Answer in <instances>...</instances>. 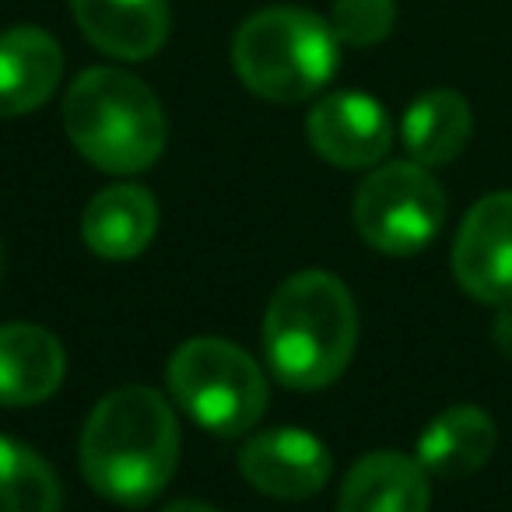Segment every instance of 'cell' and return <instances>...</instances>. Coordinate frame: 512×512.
Returning <instances> with one entry per match:
<instances>
[{
  "instance_id": "obj_4",
  "label": "cell",
  "mask_w": 512,
  "mask_h": 512,
  "mask_svg": "<svg viewBox=\"0 0 512 512\" xmlns=\"http://www.w3.org/2000/svg\"><path fill=\"white\" fill-rule=\"evenodd\" d=\"M239 81L267 102H306L337 71L330 22L302 8H264L239 25L232 43Z\"/></svg>"
},
{
  "instance_id": "obj_5",
  "label": "cell",
  "mask_w": 512,
  "mask_h": 512,
  "mask_svg": "<svg viewBox=\"0 0 512 512\" xmlns=\"http://www.w3.org/2000/svg\"><path fill=\"white\" fill-rule=\"evenodd\" d=\"M169 390L200 428L235 439L264 418L271 386L249 351L221 337L183 341L169 358Z\"/></svg>"
},
{
  "instance_id": "obj_2",
  "label": "cell",
  "mask_w": 512,
  "mask_h": 512,
  "mask_svg": "<svg viewBox=\"0 0 512 512\" xmlns=\"http://www.w3.org/2000/svg\"><path fill=\"white\" fill-rule=\"evenodd\" d=\"M358 306L348 285L327 271L292 274L264 316V355L288 390H323L355 358Z\"/></svg>"
},
{
  "instance_id": "obj_20",
  "label": "cell",
  "mask_w": 512,
  "mask_h": 512,
  "mask_svg": "<svg viewBox=\"0 0 512 512\" xmlns=\"http://www.w3.org/2000/svg\"><path fill=\"white\" fill-rule=\"evenodd\" d=\"M162 512H218V509H214V505H207V502H193V498H179V502L165 505Z\"/></svg>"
},
{
  "instance_id": "obj_10",
  "label": "cell",
  "mask_w": 512,
  "mask_h": 512,
  "mask_svg": "<svg viewBox=\"0 0 512 512\" xmlns=\"http://www.w3.org/2000/svg\"><path fill=\"white\" fill-rule=\"evenodd\" d=\"M158 232V200L137 183L106 186L88 200L81 214V239L102 260H134Z\"/></svg>"
},
{
  "instance_id": "obj_9",
  "label": "cell",
  "mask_w": 512,
  "mask_h": 512,
  "mask_svg": "<svg viewBox=\"0 0 512 512\" xmlns=\"http://www.w3.org/2000/svg\"><path fill=\"white\" fill-rule=\"evenodd\" d=\"M306 134L323 162L337 169H369L390 151L393 123L372 95L334 92L313 106Z\"/></svg>"
},
{
  "instance_id": "obj_6",
  "label": "cell",
  "mask_w": 512,
  "mask_h": 512,
  "mask_svg": "<svg viewBox=\"0 0 512 512\" xmlns=\"http://www.w3.org/2000/svg\"><path fill=\"white\" fill-rule=\"evenodd\" d=\"M355 232L386 256H411L439 235L446 190L418 162H390L355 190Z\"/></svg>"
},
{
  "instance_id": "obj_12",
  "label": "cell",
  "mask_w": 512,
  "mask_h": 512,
  "mask_svg": "<svg viewBox=\"0 0 512 512\" xmlns=\"http://www.w3.org/2000/svg\"><path fill=\"white\" fill-rule=\"evenodd\" d=\"M64 53L50 32L15 25L0 32V116H25L39 109L60 85Z\"/></svg>"
},
{
  "instance_id": "obj_15",
  "label": "cell",
  "mask_w": 512,
  "mask_h": 512,
  "mask_svg": "<svg viewBox=\"0 0 512 512\" xmlns=\"http://www.w3.org/2000/svg\"><path fill=\"white\" fill-rule=\"evenodd\" d=\"M495 421L474 404H456L442 411L418 439V463L435 477L460 481L481 470L495 453Z\"/></svg>"
},
{
  "instance_id": "obj_1",
  "label": "cell",
  "mask_w": 512,
  "mask_h": 512,
  "mask_svg": "<svg viewBox=\"0 0 512 512\" xmlns=\"http://www.w3.org/2000/svg\"><path fill=\"white\" fill-rule=\"evenodd\" d=\"M179 421L151 386H120L92 407L78 442L88 488L116 505H148L179 467Z\"/></svg>"
},
{
  "instance_id": "obj_16",
  "label": "cell",
  "mask_w": 512,
  "mask_h": 512,
  "mask_svg": "<svg viewBox=\"0 0 512 512\" xmlns=\"http://www.w3.org/2000/svg\"><path fill=\"white\" fill-rule=\"evenodd\" d=\"M474 134L470 102L453 88H435L411 102L404 116V144L411 158L425 169L449 165L463 155Z\"/></svg>"
},
{
  "instance_id": "obj_7",
  "label": "cell",
  "mask_w": 512,
  "mask_h": 512,
  "mask_svg": "<svg viewBox=\"0 0 512 512\" xmlns=\"http://www.w3.org/2000/svg\"><path fill=\"white\" fill-rule=\"evenodd\" d=\"M453 274L477 302H512V190L481 197L453 242Z\"/></svg>"
},
{
  "instance_id": "obj_14",
  "label": "cell",
  "mask_w": 512,
  "mask_h": 512,
  "mask_svg": "<svg viewBox=\"0 0 512 512\" xmlns=\"http://www.w3.org/2000/svg\"><path fill=\"white\" fill-rule=\"evenodd\" d=\"M432 488L428 470L418 456L379 449L369 453L348 470L337 498V512H428Z\"/></svg>"
},
{
  "instance_id": "obj_3",
  "label": "cell",
  "mask_w": 512,
  "mask_h": 512,
  "mask_svg": "<svg viewBox=\"0 0 512 512\" xmlns=\"http://www.w3.org/2000/svg\"><path fill=\"white\" fill-rule=\"evenodd\" d=\"M64 127L78 155L113 176L151 169L169 141L158 95L116 67H92L74 78L64 99Z\"/></svg>"
},
{
  "instance_id": "obj_19",
  "label": "cell",
  "mask_w": 512,
  "mask_h": 512,
  "mask_svg": "<svg viewBox=\"0 0 512 512\" xmlns=\"http://www.w3.org/2000/svg\"><path fill=\"white\" fill-rule=\"evenodd\" d=\"M491 341L498 344L502 355L512 358V302L498 306V316H495V323H491Z\"/></svg>"
},
{
  "instance_id": "obj_13",
  "label": "cell",
  "mask_w": 512,
  "mask_h": 512,
  "mask_svg": "<svg viewBox=\"0 0 512 512\" xmlns=\"http://www.w3.org/2000/svg\"><path fill=\"white\" fill-rule=\"evenodd\" d=\"M88 43L120 60H148L169 39L165 0H71Z\"/></svg>"
},
{
  "instance_id": "obj_17",
  "label": "cell",
  "mask_w": 512,
  "mask_h": 512,
  "mask_svg": "<svg viewBox=\"0 0 512 512\" xmlns=\"http://www.w3.org/2000/svg\"><path fill=\"white\" fill-rule=\"evenodd\" d=\"M0 512H60V481L36 449L0 435Z\"/></svg>"
},
{
  "instance_id": "obj_8",
  "label": "cell",
  "mask_w": 512,
  "mask_h": 512,
  "mask_svg": "<svg viewBox=\"0 0 512 512\" xmlns=\"http://www.w3.org/2000/svg\"><path fill=\"white\" fill-rule=\"evenodd\" d=\"M239 470L260 495L302 502L330 481V449L306 428H267L249 435L239 453Z\"/></svg>"
},
{
  "instance_id": "obj_18",
  "label": "cell",
  "mask_w": 512,
  "mask_h": 512,
  "mask_svg": "<svg viewBox=\"0 0 512 512\" xmlns=\"http://www.w3.org/2000/svg\"><path fill=\"white\" fill-rule=\"evenodd\" d=\"M397 4L393 0H337L330 11V29L337 43L376 46L393 32Z\"/></svg>"
},
{
  "instance_id": "obj_11",
  "label": "cell",
  "mask_w": 512,
  "mask_h": 512,
  "mask_svg": "<svg viewBox=\"0 0 512 512\" xmlns=\"http://www.w3.org/2000/svg\"><path fill=\"white\" fill-rule=\"evenodd\" d=\"M67 355L57 334L39 323L0 327V407H32L60 390Z\"/></svg>"
}]
</instances>
